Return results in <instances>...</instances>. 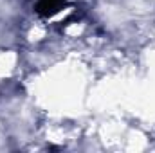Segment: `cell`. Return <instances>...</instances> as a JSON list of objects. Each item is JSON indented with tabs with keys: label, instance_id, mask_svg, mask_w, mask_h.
<instances>
[{
	"label": "cell",
	"instance_id": "6da1fadb",
	"mask_svg": "<svg viewBox=\"0 0 155 153\" xmlns=\"http://www.w3.org/2000/svg\"><path fill=\"white\" fill-rule=\"evenodd\" d=\"M65 5V0H38L35 4V13L40 18H51L60 13Z\"/></svg>",
	"mask_w": 155,
	"mask_h": 153
}]
</instances>
